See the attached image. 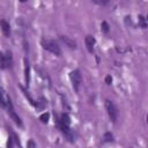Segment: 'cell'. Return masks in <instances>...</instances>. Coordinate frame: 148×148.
<instances>
[{
    "label": "cell",
    "mask_w": 148,
    "mask_h": 148,
    "mask_svg": "<svg viewBox=\"0 0 148 148\" xmlns=\"http://www.w3.org/2000/svg\"><path fill=\"white\" fill-rule=\"evenodd\" d=\"M69 79H71V82H72V86L75 90V92L79 91V88H80V84H81V81H82V75H81V72L79 69H74L69 73Z\"/></svg>",
    "instance_id": "6da1fadb"
},
{
    "label": "cell",
    "mask_w": 148,
    "mask_h": 148,
    "mask_svg": "<svg viewBox=\"0 0 148 148\" xmlns=\"http://www.w3.org/2000/svg\"><path fill=\"white\" fill-rule=\"evenodd\" d=\"M42 45H43V47L46 51H49V52H51V53H53V54H56L58 57L61 54L60 47L58 46V44L54 40H43L42 42Z\"/></svg>",
    "instance_id": "7a4b0ae2"
},
{
    "label": "cell",
    "mask_w": 148,
    "mask_h": 148,
    "mask_svg": "<svg viewBox=\"0 0 148 148\" xmlns=\"http://www.w3.org/2000/svg\"><path fill=\"white\" fill-rule=\"evenodd\" d=\"M105 109L108 111V114H109L110 119L113 123H116L117 121V118H118V109L114 105V103L111 102V101H109V99H106L105 101Z\"/></svg>",
    "instance_id": "3957f363"
},
{
    "label": "cell",
    "mask_w": 148,
    "mask_h": 148,
    "mask_svg": "<svg viewBox=\"0 0 148 148\" xmlns=\"http://www.w3.org/2000/svg\"><path fill=\"white\" fill-rule=\"evenodd\" d=\"M6 109H7V111H8V114L10 116V118L15 121V124H17L18 126H22V120H21V118L17 116V113L15 112V110H14V108H13L12 102L6 106Z\"/></svg>",
    "instance_id": "277c9868"
},
{
    "label": "cell",
    "mask_w": 148,
    "mask_h": 148,
    "mask_svg": "<svg viewBox=\"0 0 148 148\" xmlns=\"http://www.w3.org/2000/svg\"><path fill=\"white\" fill-rule=\"evenodd\" d=\"M12 66V57L10 53H7L6 56L0 52V68H8Z\"/></svg>",
    "instance_id": "5b68a950"
},
{
    "label": "cell",
    "mask_w": 148,
    "mask_h": 148,
    "mask_svg": "<svg viewBox=\"0 0 148 148\" xmlns=\"http://www.w3.org/2000/svg\"><path fill=\"white\" fill-rule=\"evenodd\" d=\"M10 102H12V101H10L9 96L6 94V91H5L2 88H0V105L3 106V108H6Z\"/></svg>",
    "instance_id": "8992f818"
},
{
    "label": "cell",
    "mask_w": 148,
    "mask_h": 148,
    "mask_svg": "<svg viewBox=\"0 0 148 148\" xmlns=\"http://www.w3.org/2000/svg\"><path fill=\"white\" fill-rule=\"evenodd\" d=\"M59 38H60V40H61L66 46H68L69 49H76V42H75L74 39L67 37V36H60Z\"/></svg>",
    "instance_id": "52a82bcc"
},
{
    "label": "cell",
    "mask_w": 148,
    "mask_h": 148,
    "mask_svg": "<svg viewBox=\"0 0 148 148\" xmlns=\"http://www.w3.org/2000/svg\"><path fill=\"white\" fill-rule=\"evenodd\" d=\"M84 43H86V46H87L88 51H89V52H92V51H94V46H95V43H96L95 38H94L92 36L88 35V36L86 37V39H84Z\"/></svg>",
    "instance_id": "ba28073f"
},
{
    "label": "cell",
    "mask_w": 148,
    "mask_h": 148,
    "mask_svg": "<svg viewBox=\"0 0 148 148\" xmlns=\"http://www.w3.org/2000/svg\"><path fill=\"white\" fill-rule=\"evenodd\" d=\"M0 28H1L2 32H3V35L6 37H9V35H10V25H9V23L7 21H5V20H0Z\"/></svg>",
    "instance_id": "9c48e42d"
},
{
    "label": "cell",
    "mask_w": 148,
    "mask_h": 148,
    "mask_svg": "<svg viewBox=\"0 0 148 148\" xmlns=\"http://www.w3.org/2000/svg\"><path fill=\"white\" fill-rule=\"evenodd\" d=\"M24 79H25V83L28 84L30 79V66L27 58H24Z\"/></svg>",
    "instance_id": "30bf717a"
},
{
    "label": "cell",
    "mask_w": 148,
    "mask_h": 148,
    "mask_svg": "<svg viewBox=\"0 0 148 148\" xmlns=\"http://www.w3.org/2000/svg\"><path fill=\"white\" fill-rule=\"evenodd\" d=\"M58 121H59V123H61V124H64V125L69 126V124H71V118H69V116H68L67 113H62V114H61L60 120H58Z\"/></svg>",
    "instance_id": "8fae6325"
},
{
    "label": "cell",
    "mask_w": 148,
    "mask_h": 148,
    "mask_svg": "<svg viewBox=\"0 0 148 148\" xmlns=\"http://www.w3.org/2000/svg\"><path fill=\"white\" fill-rule=\"evenodd\" d=\"M139 27L145 29L147 27V22H146V18L142 16V15H139Z\"/></svg>",
    "instance_id": "7c38bea8"
},
{
    "label": "cell",
    "mask_w": 148,
    "mask_h": 148,
    "mask_svg": "<svg viewBox=\"0 0 148 148\" xmlns=\"http://www.w3.org/2000/svg\"><path fill=\"white\" fill-rule=\"evenodd\" d=\"M49 119H50V113H49V112H44V113L40 114V117H39V120H40L42 123H47Z\"/></svg>",
    "instance_id": "4fadbf2b"
},
{
    "label": "cell",
    "mask_w": 148,
    "mask_h": 148,
    "mask_svg": "<svg viewBox=\"0 0 148 148\" xmlns=\"http://www.w3.org/2000/svg\"><path fill=\"white\" fill-rule=\"evenodd\" d=\"M103 138H104V141H105V142H110V141L113 140V135H112V133H110V132H106Z\"/></svg>",
    "instance_id": "5bb4252c"
},
{
    "label": "cell",
    "mask_w": 148,
    "mask_h": 148,
    "mask_svg": "<svg viewBox=\"0 0 148 148\" xmlns=\"http://www.w3.org/2000/svg\"><path fill=\"white\" fill-rule=\"evenodd\" d=\"M101 29H102V31H103V32H105V34H106V32H109V24H108L105 21H103V22H102V24H101Z\"/></svg>",
    "instance_id": "9a60e30c"
},
{
    "label": "cell",
    "mask_w": 148,
    "mask_h": 148,
    "mask_svg": "<svg viewBox=\"0 0 148 148\" xmlns=\"http://www.w3.org/2000/svg\"><path fill=\"white\" fill-rule=\"evenodd\" d=\"M105 82H106V84H110V83L112 82V77H111L110 75H109V76H106V77H105Z\"/></svg>",
    "instance_id": "2e32d148"
},
{
    "label": "cell",
    "mask_w": 148,
    "mask_h": 148,
    "mask_svg": "<svg viewBox=\"0 0 148 148\" xmlns=\"http://www.w3.org/2000/svg\"><path fill=\"white\" fill-rule=\"evenodd\" d=\"M27 146H28V147H36V143H35L34 141H29V142L27 143Z\"/></svg>",
    "instance_id": "e0dca14e"
},
{
    "label": "cell",
    "mask_w": 148,
    "mask_h": 148,
    "mask_svg": "<svg viewBox=\"0 0 148 148\" xmlns=\"http://www.w3.org/2000/svg\"><path fill=\"white\" fill-rule=\"evenodd\" d=\"M99 1V3H102V5H108L109 3V0H98Z\"/></svg>",
    "instance_id": "ac0fdd59"
},
{
    "label": "cell",
    "mask_w": 148,
    "mask_h": 148,
    "mask_svg": "<svg viewBox=\"0 0 148 148\" xmlns=\"http://www.w3.org/2000/svg\"><path fill=\"white\" fill-rule=\"evenodd\" d=\"M92 1H94L95 3H99V1H98V0H92Z\"/></svg>",
    "instance_id": "d6986e66"
},
{
    "label": "cell",
    "mask_w": 148,
    "mask_h": 148,
    "mask_svg": "<svg viewBox=\"0 0 148 148\" xmlns=\"http://www.w3.org/2000/svg\"><path fill=\"white\" fill-rule=\"evenodd\" d=\"M20 1H21V2H25L27 0H20Z\"/></svg>",
    "instance_id": "ffe728a7"
}]
</instances>
